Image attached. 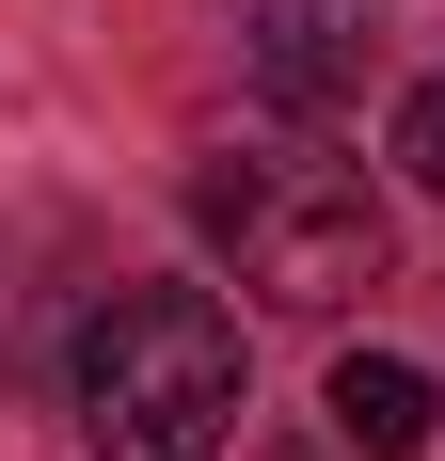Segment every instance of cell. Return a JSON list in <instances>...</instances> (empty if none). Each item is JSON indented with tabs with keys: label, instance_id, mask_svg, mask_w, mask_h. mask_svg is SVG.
I'll return each instance as SVG.
<instances>
[{
	"label": "cell",
	"instance_id": "3957f363",
	"mask_svg": "<svg viewBox=\"0 0 445 461\" xmlns=\"http://www.w3.org/2000/svg\"><path fill=\"white\" fill-rule=\"evenodd\" d=\"M366 48H382V0H239V64H255L286 112L366 95Z\"/></svg>",
	"mask_w": 445,
	"mask_h": 461
},
{
	"label": "cell",
	"instance_id": "7a4b0ae2",
	"mask_svg": "<svg viewBox=\"0 0 445 461\" xmlns=\"http://www.w3.org/2000/svg\"><path fill=\"white\" fill-rule=\"evenodd\" d=\"M191 223L222 239V271L255 286V303H286V319H334V303H366L382 286V191L350 176V159H207L191 176Z\"/></svg>",
	"mask_w": 445,
	"mask_h": 461
},
{
	"label": "cell",
	"instance_id": "6da1fadb",
	"mask_svg": "<svg viewBox=\"0 0 445 461\" xmlns=\"http://www.w3.org/2000/svg\"><path fill=\"white\" fill-rule=\"evenodd\" d=\"M80 429L95 461H222L239 446V319L207 286H112L80 319Z\"/></svg>",
	"mask_w": 445,
	"mask_h": 461
},
{
	"label": "cell",
	"instance_id": "5b68a950",
	"mask_svg": "<svg viewBox=\"0 0 445 461\" xmlns=\"http://www.w3.org/2000/svg\"><path fill=\"white\" fill-rule=\"evenodd\" d=\"M398 159H413V191H445V80H413V112H398Z\"/></svg>",
	"mask_w": 445,
	"mask_h": 461
},
{
	"label": "cell",
	"instance_id": "8992f818",
	"mask_svg": "<svg viewBox=\"0 0 445 461\" xmlns=\"http://www.w3.org/2000/svg\"><path fill=\"white\" fill-rule=\"evenodd\" d=\"M286 461H303V446H286Z\"/></svg>",
	"mask_w": 445,
	"mask_h": 461
},
{
	"label": "cell",
	"instance_id": "277c9868",
	"mask_svg": "<svg viewBox=\"0 0 445 461\" xmlns=\"http://www.w3.org/2000/svg\"><path fill=\"white\" fill-rule=\"evenodd\" d=\"M334 429H350L366 461H413L445 429V382L413 366V350H350V366H334Z\"/></svg>",
	"mask_w": 445,
	"mask_h": 461
}]
</instances>
